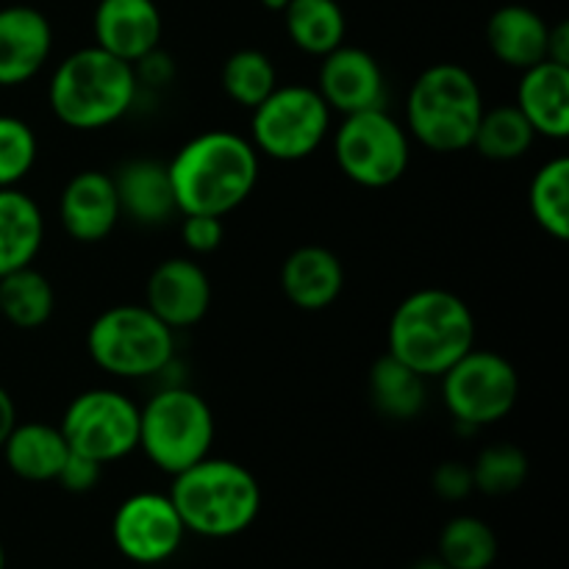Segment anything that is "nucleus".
I'll list each match as a JSON object with an SVG mask.
<instances>
[{
  "label": "nucleus",
  "instance_id": "c9c22d12",
  "mask_svg": "<svg viewBox=\"0 0 569 569\" xmlns=\"http://www.w3.org/2000/svg\"><path fill=\"white\" fill-rule=\"evenodd\" d=\"M545 59L556 61V64L569 67V22L561 20L550 26L548 31V53Z\"/></svg>",
  "mask_w": 569,
  "mask_h": 569
},
{
  "label": "nucleus",
  "instance_id": "dca6fc26",
  "mask_svg": "<svg viewBox=\"0 0 569 569\" xmlns=\"http://www.w3.org/2000/svg\"><path fill=\"white\" fill-rule=\"evenodd\" d=\"M120 217V198L111 176L100 170H83L67 181L59 198V220L67 237L81 244H98L109 239Z\"/></svg>",
  "mask_w": 569,
  "mask_h": 569
},
{
  "label": "nucleus",
  "instance_id": "f03ea898",
  "mask_svg": "<svg viewBox=\"0 0 569 569\" xmlns=\"http://www.w3.org/2000/svg\"><path fill=\"white\" fill-rule=\"evenodd\" d=\"M387 342L395 359L422 378H439L476 348V317L450 289H417L392 311Z\"/></svg>",
  "mask_w": 569,
  "mask_h": 569
},
{
  "label": "nucleus",
  "instance_id": "e433bc0d",
  "mask_svg": "<svg viewBox=\"0 0 569 569\" xmlns=\"http://www.w3.org/2000/svg\"><path fill=\"white\" fill-rule=\"evenodd\" d=\"M17 426V406L14 398L0 387V448H3L6 437L11 433V428Z\"/></svg>",
  "mask_w": 569,
  "mask_h": 569
},
{
  "label": "nucleus",
  "instance_id": "f3484780",
  "mask_svg": "<svg viewBox=\"0 0 569 569\" xmlns=\"http://www.w3.org/2000/svg\"><path fill=\"white\" fill-rule=\"evenodd\" d=\"M53 50L50 20L33 6L0 9V87H20L39 76Z\"/></svg>",
  "mask_w": 569,
  "mask_h": 569
},
{
  "label": "nucleus",
  "instance_id": "f257e3e1",
  "mask_svg": "<svg viewBox=\"0 0 569 569\" xmlns=\"http://www.w3.org/2000/svg\"><path fill=\"white\" fill-rule=\"evenodd\" d=\"M170 172L178 214L226 217L253 194L259 153L250 139L233 131H203L181 144Z\"/></svg>",
  "mask_w": 569,
  "mask_h": 569
},
{
  "label": "nucleus",
  "instance_id": "7c9ffc66",
  "mask_svg": "<svg viewBox=\"0 0 569 569\" xmlns=\"http://www.w3.org/2000/svg\"><path fill=\"white\" fill-rule=\"evenodd\" d=\"M470 470L478 492L489 495V498H503V495L517 492L528 481L531 465H528L522 448L511 442H495L476 456Z\"/></svg>",
  "mask_w": 569,
  "mask_h": 569
},
{
  "label": "nucleus",
  "instance_id": "4c0bfd02",
  "mask_svg": "<svg viewBox=\"0 0 569 569\" xmlns=\"http://www.w3.org/2000/svg\"><path fill=\"white\" fill-rule=\"evenodd\" d=\"M411 569H450V567L445 565L442 559H422V561H417Z\"/></svg>",
  "mask_w": 569,
  "mask_h": 569
},
{
  "label": "nucleus",
  "instance_id": "4be33fe9",
  "mask_svg": "<svg viewBox=\"0 0 569 569\" xmlns=\"http://www.w3.org/2000/svg\"><path fill=\"white\" fill-rule=\"evenodd\" d=\"M6 467L28 483H50L59 476L61 465L70 456L64 433L50 422H17L6 437L3 448Z\"/></svg>",
  "mask_w": 569,
  "mask_h": 569
},
{
  "label": "nucleus",
  "instance_id": "6e6552de",
  "mask_svg": "<svg viewBox=\"0 0 569 569\" xmlns=\"http://www.w3.org/2000/svg\"><path fill=\"white\" fill-rule=\"evenodd\" d=\"M331 114L315 87L278 83L253 109L250 144L272 161H303L315 156L331 133Z\"/></svg>",
  "mask_w": 569,
  "mask_h": 569
},
{
  "label": "nucleus",
  "instance_id": "39448f33",
  "mask_svg": "<svg viewBox=\"0 0 569 569\" xmlns=\"http://www.w3.org/2000/svg\"><path fill=\"white\" fill-rule=\"evenodd\" d=\"M483 92L467 67L439 61L422 70L406 98V131L433 153H461L483 114Z\"/></svg>",
  "mask_w": 569,
  "mask_h": 569
},
{
  "label": "nucleus",
  "instance_id": "4468645a",
  "mask_svg": "<svg viewBox=\"0 0 569 569\" xmlns=\"http://www.w3.org/2000/svg\"><path fill=\"white\" fill-rule=\"evenodd\" d=\"M144 306L172 331L192 328L209 315L211 281L198 261L172 256L153 267L144 287Z\"/></svg>",
  "mask_w": 569,
  "mask_h": 569
},
{
  "label": "nucleus",
  "instance_id": "ddd939ff",
  "mask_svg": "<svg viewBox=\"0 0 569 569\" xmlns=\"http://www.w3.org/2000/svg\"><path fill=\"white\" fill-rule=\"evenodd\" d=\"M315 89L322 94L328 109L342 117L387 109V76L376 56L356 44H339L337 50L322 56Z\"/></svg>",
  "mask_w": 569,
  "mask_h": 569
},
{
  "label": "nucleus",
  "instance_id": "2f4dec72",
  "mask_svg": "<svg viewBox=\"0 0 569 569\" xmlns=\"http://www.w3.org/2000/svg\"><path fill=\"white\" fill-rule=\"evenodd\" d=\"M39 139L26 120L0 114V189L17 187L33 170Z\"/></svg>",
  "mask_w": 569,
  "mask_h": 569
},
{
  "label": "nucleus",
  "instance_id": "393cba45",
  "mask_svg": "<svg viewBox=\"0 0 569 569\" xmlns=\"http://www.w3.org/2000/svg\"><path fill=\"white\" fill-rule=\"evenodd\" d=\"M426 381L420 372L411 370L392 353L376 359L370 370V398L372 406L389 420H415L426 409Z\"/></svg>",
  "mask_w": 569,
  "mask_h": 569
},
{
  "label": "nucleus",
  "instance_id": "cd10ccee",
  "mask_svg": "<svg viewBox=\"0 0 569 569\" xmlns=\"http://www.w3.org/2000/svg\"><path fill=\"white\" fill-rule=\"evenodd\" d=\"M533 128L515 103L483 109L472 137V150L489 161H517L533 148Z\"/></svg>",
  "mask_w": 569,
  "mask_h": 569
},
{
  "label": "nucleus",
  "instance_id": "5701e85b",
  "mask_svg": "<svg viewBox=\"0 0 569 569\" xmlns=\"http://www.w3.org/2000/svg\"><path fill=\"white\" fill-rule=\"evenodd\" d=\"M44 244V217L22 189H0V278L31 267Z\"/></svg>",
  "mask_w": 569,
  "mask_h": 569
},
{
  "label": "nucleus",
  "instance_id": "7ed1b4c3",
  "mask_svg": "<svg viewBox=\"0 0 569 569\" xmlns=\"http://www.w3.org/2000/svg\"><path fill=\"white\" fill-rule=\"evenodd\" d=\"M137 92L133 64L89 44L59 61L48 83V106L56 120L72 131H100L133 109Z\"/></svg>",
  "mask_w": 569,
  "mask_h": 569
},
{
  "label": "nucleus",
  "instance_id": "0eeeda50",
  "mask_svg": "<svg viewBox=\"0 0 569 569\" xmlns=\"http://www.w3.org/2000/svg\"><path fill=\"white\" fill-rule=\"evenodd\" d=\"M89 359L114 378H153L176 359V331L148 306L126 303L100 311L87 331Z\"/></svg>",
  "mask_w": 569,
  "mask_h": 569
},
{
  "label": "nucleus",
  "instance_id": "aec40b11",
  "mask_svg": "<svg viewBox=\"0 0 569 569\" xmlns=\"http://www.w3.org/2000/svg\"><path fill=\"white\" fill-rule=\"evenodd\" d=\"M120 198V211L139 226H164L178 214L176 194H172L167 164L156 159L126 161L111 176Z\"/></svg>",
  "mask_w": 569,
  "mask_h": 569
},
{
  "label": "nucleus",
  "instance_id": "20e7f679",
  "mask_svg": "<svg viewBox=\"0 0 569 569\" xmlns=\"http://www.w3.org/2000/svg\"><path fill=\"white\" fill-rule=\"evenodd\" d=\"M170 500L187 531L206 539H231L259 520L261 483L239 461L206 456L172 476Z\"/></svg>",
  "mask_w": 569,
  "mask_h": 569
},
{
  "label": "nucleus",
  "instance_id": "58836bf2",
  "mask_svg": "<svg viewBox=\"0 0 569 569\" xmlns=\"http://www.w3.org/2000/svg\"><path fill=\"white\" fill-rule=\"evenodd\" d=\"M287 3H289V0H261V6H264L267 11H278V14L287 9Z\"/></svg>",
  "mask_w": 569,
  "mask_h": 569
},
{
  "label": "nucleus",
  "instance_id": "9b49d317",
  "mask_svg": "<svg viewBox=\"0 0 569 569\" xmlns=\"http://www.w3.org/2000/svg\"><path fill=\"white\" fill-rule=\"evenodd\" d=\"M59 428L72 453L106 467L139 448V406L117 389H87L70 400Z\"/></svg>",
  "mask_w": 569,
  "mask_h": 569
},
{
  "label": "nucleus",
  "instance_id": "bb28decb",
  "mask_svg": "<svg viewBox=\"0 0 569 569\" xmlns=\"http://www.w3.org/2000/svg\"><path fill=\"white\" fill-rule=\"evenodd\" d=\"M528 209L533 222L556 242L569 239V159L556 156L545 161L531 178L528 189Z\"/></svg>",
  "mask_w": 569,
  "mask_h": 569
},
{
  "label": "nucleus",
  "instance_id": "ea45409f",
  "mask_svg": "<svg viewBox=\"0 0 569 569\" xmlns=\"http://www.w3.org/2000/svg\"><path fill=\"white\" fill-rule=\"evenodd\" d=\"M0 569H6V550H3V545H0Z\"/></svg>",
  "mask_w": 569,
  "mask_h": 569
},
{
  "label": "nucleus",
  "instance_id": "473e14b6",
  "mask_svg": "<svg viewBox=\"0 0 569 569\" xmlns=\"http://www.w3.org/2000/svg\"><path fill=\"white\" fill-rule=\"evenodd\" d=\"M226 228H222V217L211 214H183L181 222V239L187 244L189 253L209 256L222 244Z\"/></svg>",
  "mask_w": 569,
  "mask_h": 569
},
{
  "label": "nucleus",
  "instance_id": "a211bd4d",
  "mask_svg": "<svg viewBox=\"0 0 569 569\" xmlns=\"http://www.w3.org/2000/svg\"><path fill=\"white\" fill-rule=\"evenodd\" d=\"M281 289L295 309L326 311L345 289L342 261L322 244L295 248L281 264Z\"/></svg>",
  "mask_w": 569,
  "mask_h": 569
},
{
  "label": "nucleus",
  "instance_id": "72a5a7b5",
  "mask_svg": "<svg viewBox=\"0 0 569 569\" xmlns=\"http://www.w3.org/2000/svg\"><path fill=\"white\" fill-rule=\"evenodd\" d=\"M433 492L442 500H467L476 492V483H472V470L470 465H461V461H442V465L433 470L431 476Z\"/></svg>",
  "mask_w": 569,
  "mask_h": 569
},
{
  "label": "nucleus",
  "instance_id": "9d476101",
  "mask_svg": "<svg viewBox=\"0 0 569 569\" xmlns=\"http://www.w3.org/2000/svg\"><path fill=\"white\" fill-rule=\"evenodd\" d=\"M439 381L445 409L465 428L498 426L520 400V376L515 365L495 350H467Z\"/></svg>",
  "mask_w": 569,
  "mask_h": 569
},
{
  "label": "nucleus",
  "instance_id": "f8f14e48",
  "mask_svg": "<svg viewBox=\"0 0 569 569\" xmlns=\"http://www.w3.org/2000/svg\"><path fill=\"white\" fill-rule=\"evenodd\" d=\"M183 528L170 495L137 492L122 500L111 520L114 548L133 565H161L172 559L183 542Z\"/></svg>",
  "mask_w": 569,
  "mask_h": 569
},
{
  "label": "nucleus",
  "instance_id": "412c9836",
  "mask_svg": "<svg viewBox=\"0 0 569 569\" xmlns=\"http://www.w3.org/2000/svg\"><path fill=\"white\" fill-rule=\"evenodd\" d=\"M548 31L550 26L533 9L520 3L500 6L487 22V44L495 59L515 70L545 61L548 53Z\"/></svg>",
  "mask_w": 569,
  "mask_h": 569
},
{
  "label": "nucleus",
  "instance_id": "b1692460",
  "mask_svg": "<svg viewBox=\"0 0 569 569\" xmlns=\"http://www.w3.org/2000/svg\"><path fill=\"white\" fill-rule=\"evenodd\" d=\"M283 14L289 39L309 56H328L345 44L348 20L337 0H289Z\"/></svg>",
  "mask_w": 569,
  "mask_h": 569
},
{
  "label": "nucleus",
  "instance_id": "c756f323",
  "mask_svg": "<svg viewBox=\"0 0 569 569\" xmlns=\"http://www.w3.org/2000/svg\"><path fill=\"white\" fill-rule=\"evenodd\" d=\"M220 81L233 103L253 111L278 87V70L264 50L242 48L228 56Z\"/></svg>",
  "mask_w": 569,
  "mask_h": 569
},
{
  "label": "nucleus",
  "instance_id": "2eb2a0df",
  "mask_svg": "<svg viewBox=\"0 0 569 569\" xmlns=\"http://www.w3.org/2000/svg\"><path fill=\"white\" fill-rule=\"evenodd\" d=\"M161 31L164 22L156 0H100L92 17L94 44L128 64L159 50Z\"/></svg>",
  "mask_w": 569,
  "mask_h": 569
},
{
  "label": "nucleus",
  "instance_id": "423d86ee",
  "mask_svg": "<svg viewBox=\"0 0 569 569\" xmlns=\"http://www.w3.org/2000/svg\"><path fill=\"white\" fill-rule=\"evenodd\" d=\"M214 433V411L189 387L170 383L139 409V450L167 476L211 456Z\"/></svg>",
  "mask_w": 569,
  "mask_h": 569
},
{
  "label": "nucleus",
  "instance_id": "6ab92c4d",
  "mask_svg": "<svg viewBox=\"0 0 569 569\" xmlns=\"http://www.w3.org/2000/svg\"><path fill=\"white\" fill-rule=\"evenodd\" d=\"M515 106L522 111L537 137L561 142L569 137V67L556 61L522 70Z\"/></svg>",
  "mask_w": 569,
  "mask_h": 569
},
{
  "label": "nucleus",
  "instance_id": "a878e982",
  "mask_svg": "<svg viewBox=\"0 0 569 569\" xmlns=\"http://www.w3.org/2000/svg\"><path fill=\"white\" fill-rule=\"evenodd\" d=\"M56 292L48 276L22 267L0 278V317L20 331H37L53 317Z\"/></svg>",
  "mask_w": 569,
  "mask_h": 569
},
{
  "label": "nucleus",
  "instance_id": "c85d7f7f",
  "mask_svg": "<svg viewBox=\"0 0 569 569\" xmlns=\"http://www.w3.org/2000/svg\"><path fill=\"white\" fill-rule=\"evenodd\" d=\"M439 559L450 569H489L498 559V537L478 517H453L439 533Z\"/></svg>",
  "mask_w": 569,
  "mask_h": 569
},
{
  "label": "nucleus",
  "instance_id": "f704fd0d",
  "mask_svg": "<svg viewBox=\"0 0 569 569\" xmlns=\"http://www.w3.org/2000/svg\"><path fill=\"white\" fill-rule=\"evenodd\" d=\"M100 476H103V465H100V461L89 459V456H81V453H72L70 450V456H67V461L61 465L56 481H59L67 492L87 495L98 487Z\"/></svg>",
  "mask_w": 569,
  "mask_h": 569
},
{
  "label": "nucleus",
  "instance_id": "1a4fd4ad",
  "mask_svg": "<svg viewBox=\"0 0 569 569\" xmlns=\"http://www.w3.org/2000/svg\"><path fill=\"white\" fill-rule=\"evenodd\" d=\"M333 159L356 187L387 189L409 170L411 137L387 109L356 111L333 131Z\"/></svg>",
  "mask_w": 569,
  "mask_h": 569
}]
</instances>
